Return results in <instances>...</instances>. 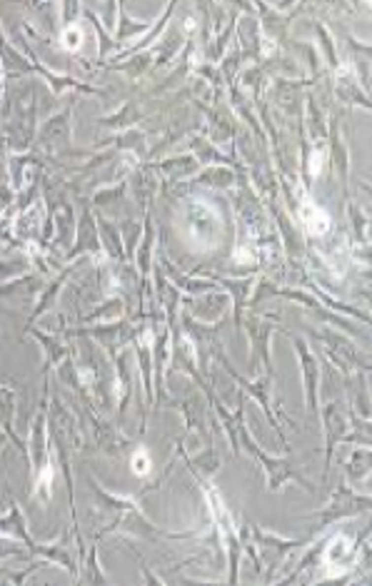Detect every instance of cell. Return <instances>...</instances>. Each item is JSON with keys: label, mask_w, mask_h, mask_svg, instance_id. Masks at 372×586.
<instances>
[{"label": "cell", "mask_w": 372, "mask_h": 586, "mask_svg": "<svg viewBox=\"0 0 372 586\" xmlns=\"http://www.w3.org/2000/svg\"><path fill=\"white\" fill-rule=\"evenodd\" d=\"M300 217H303V222H305L307 232H312V234H322V232H327V227H330V220H327V215H325L320 207H315L312 202H305V205H303V212H300Z\"/></svg>", "instance_id": "cell-1"}, {"label": "cell", "mask_w": 372, "mask_h": 586, "mask_svg": "<svg viewBox=\"0 0 372 586\" xmlns=\"http://www.w3.org/2000/svg\"><path fill=\"white\" fill-rule=\"evenodd\" d=\"M133 469H135L137 474H147V472H150V461H147L145 452H137V454H135V459H133Z\"/></svg>", "instance_id": "cell-2"}, {"label": "cell", "mask_w": 372, "mask_h": 586, "mask_svg": "<svg viewBox=\"0 0 372 586\" xmlns=\"http://www.w3.org/2000/svg\"><path fill=\"white\" fill-rule=\"evenodd\" d=\"M78 43H80V35H78V30H75V28H70V30L65 33V45H68V48H75Z\"/></svg>", "instance_id": "cell-3"}]
</instances>
